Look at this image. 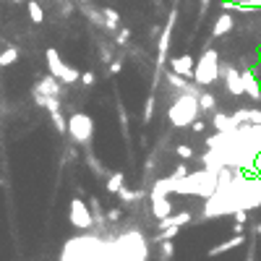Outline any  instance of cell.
Segmentation results:
<instances>
[{
  "instance_id": "cell-10",
  "label": "cell",
  "mask_w": 261,
  "mask_h": 261,
  "mask_svg": "<svg viewBox=\"0 0 261 261\" xmlns=\"http://www.w3.org/2000/svg\"><path fill=\"white\" fill-rule=\"evenodd\" d=\"M233 120V128L238 126H261V110H253V107H240L230 115Z\"/></svg>"
},
{
  "instance_id": "cell-24",
  "label": "cell",
  "mask_w": 261,
  "mask_h": 261,
  "mask_svg": "<svg viewBox=\"0 0 261 261\" xmlns=\"http://www.w3.org/2000/svg\"><path fill=\"white\" fill-rule=\"evenodd\" d=\"M86 165H89V170L94 173L97 178H105V175H107V170H105V167L99 165V160H97L94 154H86Z\"/></svg>"
},
{
  "instance_id": "cell-8",
  "label": "cell",
  "mask_w": 261,
  "mask_h": 261,
  "mask_svg": "<svg viewBox=\"0 0 261 261\" xmlns=\"http://www.w3.org/2000/svg\"><path fill=\"white\" fill-rule=\"evenodd\" d=\"M53 97L60 99V81L53 79V76H44V79H39V84L34 86V102H39V99H53Z\"/></svg>"
},
{
  "instance_id": "cell-4",
  "label": "cell",
  "mask_w": 261,
  "mask_h": 261,
  "mask_svg": "<svg viewBox=\"0 0 261 261\" xmlns=\"http://www.w3.org/2000/svg\"><path fill=\"white\" fill-rule=\"evenodd\" d=\"M44 60H47V71H50V76H53V79H58L60 84H76V81H79L81 71H76V68L66 66L63 58H60V53H58L55 47H47V50H44Z\"/></svg>"
},
{
  "instance_id": "cell-13",
  "label": "cell",
  "mask_w": 261,
  "mask_h": 261,
  "mask_svg": "<svg viewBox=\"0 0 261 261\" xmlns=\"http://www.w3.org/2000/svg\"><path fill=\"white\" fill-rule=\"evenodd\" d=\"M235 29V19H233V13H220L217 21H214L212 26V37L214 39H220V37H227L230 32Z\"/></svg>"
},
{
  "instance_id": "cell-38",
  "label": "cell",
  "mask_w": 261,
  "mask_h": 261,
  "mask_svg": "<svg viewBox=\"0 0 261 261\" xmlns=\"http://www.w3.org/2000/svg\"><path fill=\"white\" fill-rule=\"evenodd\" d=\"M256 235H261V222L256 225Z\"/></svg>"
},
{
  "instance_id": "cell-41",
  "label": "cell",
  "mask_w": 261,
  "mask_h": 261,
  "mask_svg": "<svg viewBox=\"0 0 261 261\" xmlns=\"http://www.w3.org/2000/svg\"><path fill=\"white\" fill-rule=\"evenodd\" d=\"M37 3H39V0H37Z\"/></svg>"
},
{
  "instance_id": "cell-12",
  "label": "cell",
  "mask_w": 261,
  "mask_h": 261,
  "mask_svg": "<svg viewBox=\"0 0 261 261\" xmlns=\"http://www.w3.org/2000/svg\"><path fill=\"white\" fill-rule=\"evenodd\" d=\"M188 222H193V214L191 212H178V214H170V217H165L157 222V233L160 230H170V227H186Z\"/></svg>"
},
{
  "instance_id": "cell-7",
  "label": "cell",
  "mask_w": 261,
  "mask_h": 261,
  "mask_svg": "<svg viewBox=\"0 0 261 261\" xmlns=\"http://www.w3.org/2000/svg\"><path fill=\"white\" fill-rule=\"evenodd\" d=\"M220 76L225 81V89L230 91V97H243V81H240V71L238 68L220 63Z\"/></svg>"
},
{
  "instance_id": "cell-17",
  "label": "cell",
  "mask_w": 261,
  "mask_h": 261,
  "mask_svg": "<svg viewBox=\"0 0 261 261\" xmlns=\"http://www.w3.org/2000/svg\"><path fill=\"white\" fill-rule=\"evenodd\" d=\"M196 99H198V113H217V99H214V94L201 91Z\"/></svg>"
},
{
  "instance_id": "cell-1",
  "label": "cell",
  "mask_w": 261,
  "mask_h": 261,
  "mask_svg": "<svg viewBox=\"0 0 261 261\" xmlns=\"http://www.w3.org/2000/svg\"><path fill=\"white\" fill-rule=\"evenodd\" d=\"M198 115H201L198 113V99L193 94H178V99L170 105V110H167V120H170L175 128H188Z\"/></svg>"
},
{
  "instance_id": "cell-30",
  "label": "cell",
  "mask_w": 261,
  "mask_h": 261,
  "mask_svg": "<svg viewBox=\"0 0 261 261\" xmlns=\"http://www.w3.org/2000/svg\"><path fill=\"white\" fill-rule=\"evenodd\" d=\"M120 214H123L120 209H107V212H105V222H118Z\"/></svg>"
},
{
  "instance_id": "cell-2",
  "label": "cell",
  "mask_w": 261,
  "mask_h": 261,
  "mask_svg": "<svg viewBox=\"0 0 261 261\" xmlns=\"http://www.w3.org/2000/svg\"><path fill=\"white\" fill-rule=\"evenodd\" d=\"M220 79V53L206 47L198 58V63H193V79L196 86H212L214 81Z\"/></svg>"
},
{
  "instance_id": "cell-33",
  "label": "cell",
  "mask_w": 261,
  "mask_h": 261,
  "mask_svg": "<svg viewBox=\"0 0 261 261\" xmlns=\"http://www.w3.org/2000/svg\"><path fill=\"white\" fill-rule=\"evenodd\" d=\"M251 170H253V173H256V178L261 180V151L256 154V160H253V167H251Z\"/></svg>"
},
{
  "instance_id": "cell-26",
  "label": "cell",
  "mask_w": 261,
  "mask_h": 261,
  "mask_svg": "<svg viewBox=\"0 0 261 261\" xmlns=\"http://www.w3.org/2000/svg\"><path fill=\"white\" fill-rule=\"evenodd\" d=\"M154 105H157V94H149L146 102H144V123H149L154 118Z\"/></svg>"
},
{
  "instance_id": "cell-3",
  "label": "cell",
  "mask_w": 261,
  "mask_h": 261,
  "mask_svg": "<svg viewBox=\"0 0 261 261\" xmlns=\"http://www.w3.org/2000/svg\"><path fill=\"white\" fill-rule=\"evenodd\" d=\"M66 133L73 139V144L86 146L91 141V136H94V120H91L86 113H73L66 120Z\"/></svg>"
},
{
  "instance_id": "cell-39",
  "label": "cell",
  "mask_w": 261,
  "mask_h": 261,
  "mask_svg": "<svg viewBox=\"0 0 261 261\" xmlns=\"http://www.w3.org/2000/svg\"><path fill=\"white\" fill-rule=\"evenodd\" d=\"M11 3H24V0H11Z\"/></svg>"
},
{
  "instance_id": "cell-40",
  "label": "cell",
  "mask_w": 261,
  "mask_h": 261,
  "mask_svg": "<svg viewBox=\"0 0 261 261\" xmlns=\"http://www.w3.org/2000/svg\"><path fill=\"white\" fill-rule=\"evenodd\" d=\"M233 3H245V0H233Z\"/></svg>"
},
{
  "instance_id": "cell-37",
  "label": "cell",
  "mask_w": 261,
  "mask_h": 261,
  "mask_svg": "<svg viewBox=\"0 0 261 261\" xmlns=\"http://www.w3.org/2000/svg\"><path fill=\"white\" fill-rule=\"evenodd\" d=\"M245 261H253V245H251V253H248V258H245Z\"/></svg>"
},
{
  "instance_id": "cell-31",
  "label": "cell",
  "mask_w": 261,
  "mask_h": 261,
  "mask_svg": "<svg viewBox=\"0 0 261 261\" xmlns=\"http://www.w3.org/2000/svg\"><path fill=\"white\" fill-rule=\"evenodd\" d=\"M128 37H131V32H128V29H118V37H115V44H126V42H128Z\"/></svg>"
},
{
  "instance_id": "cell-19",
  "label": "cell",
  "mask_w": 261,
  "mask_h": 261,
  "mask_svg": "<svg viewBox=\"0 0 261 261\" xmlns=\"http://www.w3.org/2000/svg\"><path fill=\"white\" fill-rule=\"evenodd\" d=\"M102 21H105V29H110V32H115V29L120 26V16H118V11L113 8H102Z\"/></svg>"
},
{
  "instance_id": "cell-32",
  "label": "cell",
  "mask_w": 261,
  "mask_h": 261,
  "mask_svg": "<svg viewBox=\"0 0 261 261\" xmlns=\"http://www.w3.org/2000/svg\"><path fill=\"white\" fill-rule=\"evenodd\" d=\"M233 217H235V225H245V222H248V212L238 209V212H233Z\"/></svg>"
},
{
  "instance_id": "cell-11",
  "label": "cell",
  "mask_w": 261,
  "mask_h": 261,
  "mask_svg": "<svg viewBox=\"0 0 261 261\" xmlns=\"http://www.w3.org/2000/svg\"><path fill=\"white\" fill-rule=\"evenodd\" d=\"M149 198H151V214L157 217V222H160V220H165V217H170V214H173V201H170L167 196L149 193Z\"/></svg>"
},
{
  "instance_id": "cell-36",
  "label": "cell",
  "mask_w": 261,
  "mask_h": 261,
  "mask_svg": "<svg viewBox=\"0 0 261 261\" xmlns=\"http://www.w3.org/2000/svg\"><path fill=\"white\" fill-rule=\"evenodd\" d=\"M243 227L245 225H233V235H243Z\"/></svg>"
},
{
  "instance_id": "cell-35",
  "label": "cell",
  "mask_w": 261,
  "mask_h": 261,
  "mask_svg": "<svg viewBox=\"0 0 261 261\" xmlns=\"http://www.w3.org/2000/svg\"><path fill=\"white\" fill-rule=\"evenodd\" d=\"M120 68H123L120 60H113V63H110V73H113V76H115V73H120Z\"/></svg>"
},
{
  "instance_id": "cell-21",
  "label": "cell",
  "mask_w": 261,
  "mask_h": 261,
  "mask_svg": "<svg viewBox=\"0 0 261 261\" xmlns=\"http://www.w3.org/2000/svg\"><path fill=\"white\" fill-rule=\"evenodd\" d=\"M29 19H32L34 24H42L44 21V11H42V6L37 3V0H29Z\"/></svg>"
},
{
  "instance_id": "cell-14",
  "label": "cell",
  "mask_w": 261,
  "mask_h": 261,
  "mask_svg": "<svg viewBox=\"0 0 261 261\" xmlns=\"http://www.w3.org/2000/svg\"><path fill=\"white\" fill-rule=\"evenodd\" d=\"M240 81H243V94H248L253 102H261V89L256 81V73L253 71H240Z\"/></svg>"
},
{
  "instance_id": "cell-29",
  "label": "cell",
  "mask_w": 261,
  "mask_h": 261,
  "mask_svg": "<svg viewBox=\"0 0 261 261\" xmlns=\"http://www.w3.org/2000/svg\"><path fill=\"white\" fill-rule=\"evenodd\" d=\"M79 81H81L84 86H91V84H94V81H97V76H94V73H91V71H84V73L79 76Z\"/></svg>"
},
{
  "instance_id": "cell-16",
  "label": "cell",
  "mask_w": 261,
  "mask_h": 261,
  "mask_svg": "<svg viewBox=\"0 0 261 261\" xmlns=\"http://www.w3.org/2000/svg\"><path fill=\"white\" fill-rule=\"evenodd\" d=\"M212 126L214 128H217L220 133H230V131H233V120H230V115L227 113H212Z\"/></svg>"
},
{
  "instance_id": "cell-9",
  "label": "cell",
  "mask_w": 261,
  "mask_h": 261,
  "mask_svg": "<svg viewBox=\"0 0 261 261\" xmlns=\"http://www.w3.org/2000/svg\"><path fill=\"white\" fill-rule=\"evenodd\" d=\"M193 55H188V53H183V55H175L173 60H170V71L175 73V76H180V79H186V81H191L193 79Z\"/></svg>"
},
{
  "instance_id": "cell-25",
  "label": "cell",
  "mask_w": 261,
  "mask_h": 261,
  "mask_svg": "<svg viewBox=\"0 0 261 261\" xmlns=\"http://www.w3.org/2000/svg\"><path fill=\"white\" fill-rule=\"evenodd\" d=\"M50 120H53V126H55V131H58L60 136H66V118H63V113H60V110L50 113Z\"/></svg>"
},
{
  "instance_id": "cell-27",
  "label": "cell",
  "mask_w": 261,
  "mask_h": 261,
  "mask_svg": "<svg viewBox=\"0 0 261 261\" xmlns=\"http://www.w3.org/2000/svg\"><path fill=\"white\" fill-rule=\"evenodd\" d=\"M175 154H178L180 160H193V149L186 146V144H180V146H175Z\"/></svg>"
},
{
  "instance_id": "cell-5",
  "label": "cell",
  "mask_w": 261,
  "mask_h": 261,
  "mask_svg": "<svg viewBox=\"0 0 261 261\" xmlns=\"http://www.w3.org/2000/svg\"><path fill=\"white\" fill-rule=\"evenodd\" d=\"M175 21H178V6L170 11V16H167L165 26L160 29V42H157V76H160L162 68H165V60H167V50H170V39H173Z\"/></svg>"
},
{
  "instance_id": "cell-18",
  "label": "cell",
  "mask_w": 261,
  "mask_h": 261,
  "mask_svg": "<svg viewBox=\"0 0 261 261\" xmlns=\"http://www.w3.org/2000/svg\"><path fill=\"white\" fill-rule=\"evenodd\" d=\"M123 186H126V175L123 173H113V175H107V183H105V188H107V193H118Z\"/></svg>"
},
{
  "instance_id": "cell-23",
  "label": "cell",
  "mask_w": 261,
  "mask_h": 261,
  "mask_svg": "<svg viewBox=\"0 0 261 261\" xmlns=\"http://www.w3.org/2000/svg\"><path fill=\"white\" fill-rule=\"evenodd\" d=\"M157 245H160V261H173V253H175L173 240H165V243H157Z\"/></svg>"
},
{
  "instance_id": "cell-15",
  "label": "cell",
  "mask_w": 261,
  "mask_h": 261,
  "mask_svg": "<svg viewBox=\"0 0 261 261\" xmlns=\"http://www.w3.org/2000/svg\"><path fill=\"white\" fill-rule=\"evenodd\" d=\"M245 240V235H233L230 240H225V243H220V245H214V248H209V256L214 258V256H220V253H227V251H233V248H238V245H243Z\"/></svg>"
},
{
  "instance_id": "cell-28",
  "label": "cell",
  "mask_w": 261,
  "mask_h": 261,
  "mask_svg": "<svg viewBox=\"0 0 261 261\" xmlns=\"http://www.w3.org/2000/svg\"><path fill=\"white\" fill-rule=\"evenodd\" d=\"M186 175H188V167H186V165L180 162V165H178V167H175V170H173L170 175H167V178H173V180H183V178H186Z\"/></svg>"
},
{
  "instance_id": "cell-22",
  "label": "cell",
  "mask_w": 261,
  "mask_h": 261,
  "mask_svg": "<svg viewBox=\"0 0 261 261\" xmlns=\"http://www.w3.org/2000/svg\"><path fill=\"white\" fill-rule=\"evenodd\" d=\"M16 60H19V50H16V47H8V50H3V53H0V68L13 66Z\"/></svg>"
},
{
  "instance_id": "cell-20",
  "label": "cell",
  "mask_w": 261,
  "mask_h": 261,
  "mask_svg": "<svg viewBox=\"0 0 261 261\" xmlns=\"http://www.w3.org/2000/svg\"><path fill=\"white\" fill-rule=\"evenodd\" d=\"M115 196L120 198L123 204H136V201H141V198H144V191H128L126 186H123Z\"/></svg>"
},
{
  "instance_id": "cell-6",
  "label": "cell",
  "mask_w": 261,
  "mask_h": 261,
  "mask_svg": "<svg viewBox=\"0 0 261 261\" xmlns=\"http://www.w3.org/2000/svg\"><path fill=\"white\" fill-rule=\"evenodd\" d=\"M68 222H71L76 230H89L91 225H94V220H91V212H89V206H86L84 198H71Z\"/></svg>"
},
{
  "instance_id": "cell-34",
  "label": "cell",
  "mask_w": 261,
  "mask_h": 261,
  "mask_svg": "<svg viewBox=\"0 0 261 261\" xmlns=\"http://www.w3.org/2000/svg\"><path fill=\"white\" fill-rule=\"evenodd\" d=\"M188 128H193V131H196V133H201V131H204V128H206V126H204V120H201V118H196V120H193V123H191V126H188Z\"/></svg>"
}]
</instances>
